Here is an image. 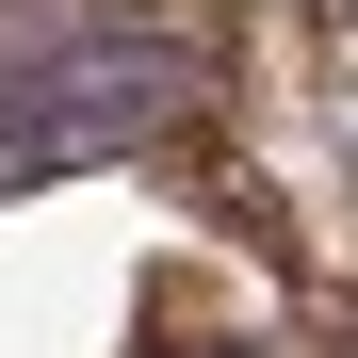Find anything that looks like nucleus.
<instances>
[{
	"label": "nucleus",
	"instance_id": "obj_2",
	"mask_svg": "<svg viewBox=\"0 0 358 358\" xmlns=\"http://www.w3.org/2000/svg\"><path fill=\"white\" fill-rule=\"evenodd\" d=\"M196 358H245V342H196Z\"/></svg>",
	"mask_w": 358,
	"mask_h": 358
},
{
	"label": "nucleus",
	"instance_id": "obj_1",
	"mask_svg": "<svg viewBox=\"0 0 358 358\" xmlns=\"http://www.w3.org/2000/svg\"><path fill=\"white\" fill-rule=\"evenodd\" d=\"M196 49L114 17V0H0V196L82 163H131L147 131H179Z\"/></svg>",
	"mask_w": 358,
	"mask_h": 358
}]
</instances>
